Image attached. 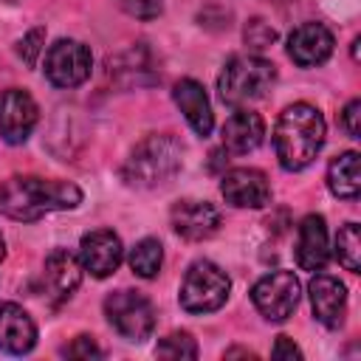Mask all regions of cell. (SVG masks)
<instances>
[{
    "mask_svg": "<svg viewBox=\"0 0 361 361\" xmlns=\"http://www.w3.org/2000/svg\"><path fill=\"white\" fill-rule=\"evenodd\" d=\"M333 31L322 23H302L288 37V56L299 68H316L330 59L333 54Z\"/></svg>",
    "mask_w": 361,
    "mask_h": 361,
    "instance_id": "13",
    "label": "cell"
},
{
    "mask_svg": "<svg viewBox=\"0 0 361 361\" xmlns=\"http://www.w3.org/2000/svg\"><path fill=\"white\" fill-rule=\"evenodd\" d=\"M79 203H82V189L71 180L14 175L0 183V214L20 223H34L51 212L76 209Z\"/></svg>",
    "mask_w": 361,
    "mask_h": 361,
    "instance_id": "1",
    "label": "cell"
},
{
    "mask_svg": "<svg viewBox=\"0 0 361 361\" xmlns=\"http://www.w3.org/2000/svg\"><path fill=\"white\" fill-rule=\"evenodd\" d=\"M307 293H310L313 316L324 327L336 330L344 322V313H347V288H344V282H338L330 274H316L307 285Z\"/></svg>",
    "mask_w": 361,
    "mask_h": 361,
    "instance_id": "15",
    "label": "cell"
},
{
    "mask_svg": "<svg viewBox=\"0 0 361 361\" xmlns=\"http://www.w3.org/2000/svg\"><path fill=\"white\" fill-rule=\"evenodd\" d=\"M121 259H124V245H121L118 234L110 228H96V231L85 234L79 243V262L96 279L116 274Z\"/></svg>",
    "mask_w": 361,
    "mask_h": 361,
    "instance_id": "12",
    "label": "cell"
},
{
    "mask_svg": "<svg viewBox=\"0 0 361 361\" xmlns=\"http://www.w3.org/2000/svg\"><path fill=\"white\" fill-rule=\"evenodd\" d=\"M172 99L180 107V113L189 121V127L200 138H206L212 133V127H214V113H212V104H209V96H206L203 85L197 79H189V76L178 79L175 87H172Z\"/></svg>",
    "mask_w": 361,
    "mask_h": 361,
    "instance_id": "17",
    "label": "cell"
},
{
    "mask_svg": "<svg viewBox=\"0 0 361 361\" xmlns=\"http://www.w3.org/2000/svg\"><path fill=\"white\" fill-rule=\"evenodd\" d=\"M228 293H231L228 274L209 259H197L183 274L178 302L186 313H214L226 305Z\"/></svg>",
    "mask_w": 361,
    "mask_h": 361,
    "instance_id": "5",
    "label": "cell"
},
{
    "mask_svg": "<svg viewBox=\"0 0 361 361\" xmlns=\"http://www.w3.org/2000/svg\"><path fill=\"white\" fill-rule=\"evenodd\" d=\"M243 39L251 51H265L276 42V28L271 23H265L262 17H251L243 28Z\"/></svg>",
    "mask_w": 361,
    "mask_h": 361,
    "instance_id": "24",
    "label": "cell"
},
{
    "mask_svg": "<svg viewBox=\"0 0 361 361\" xmlns=\"http://www.w3.org/2000/svg\"><path fill=\"white\" fill-rule=\"evenodd\" d=\"M164 265V245L155 237H144L130 251V268L141 279H155Z\"/></svg>",
    "mask_w": 361,
    "mask_h": 361,
    "instance_id": "21",
    "label": "cell"
},
{
    "mask_svg": "<svg viewBox=\"0 0 361 361\" xmlns=\"http://www.w3.org/2000/svg\"><path fill=\"white\" fill-rule=\"evenodd\" d=\"M330 259L327 248V226L322 214H307L299 223V237H296V262L302 271H322Z\"/></svg>",
    "mask_w": 361,
    "mask_h": 361,
    "instance_id": "19",
    "label": "cell"
},
{
    "mask_svg": "<svg viewBox=\"0 0 361 361\" xmlns=\"http://www.w3.org/2000/svg\"><path fill=\"white\" fill-rule=\"evenodd\" d=\"M276 82V65L257 56V54H237L231 56L220 76H217V93L223 104L245 107L257 99H262Z\"/></svg>",
    "mask_w": 361,
    "mask_h": 361,
    "instance_id": "4",
    "label": "cell"
},
{
    "mask_svg": "<svg viewBox=\"0 0 361 361\" xmlns=\"http://www.w3.org/2000/svg\"><path fill=\"white\" fill-rule=\"evenodd\" d=\"M155 355L158 358H197V341L189 336V333H169L166 338L158 341L155 347Z\"/></svg>",
    "mask_w": 361,
    "mask_h": 361,
    "instance_id": "23",
    "label": "cell"
},
{
    "mask_svg": "<svg viewBox=\"0 0 361 361\" xmlns=\"http://www.w3.org/2000/svg\"><path fill=\"white\" fill-rule=\"evenodd\" d=\"M324 116L319 107L307 102L288 104L274 127V152L279 158V166L288 172H299L313 164L324 144Z\"/></svg>",
    "mask_w": 361,
    "mask_h": 361,
    "instance_id": "2",
    "label": "cell"
},
{
    "mask_svg": "<svg viewBox=\"0 0 361 361\" xmlns=\"http://www.w3.org/2000/svg\"><path fill=\"white\" fill-rule=\"evenodd\" d=\"M169 220H172L175 234L183 237V240H189V243L209 240L220 228V223H223L220 209L214 203H209V200H192V197L178 200L172 206V212H169Z\"/></svg>",
    "mask_w": 361,
    "mask_h": 361,
    "instance_id": "11",
    "label": "cell"
},
{
    "mask_svg": "<svg viewBox=\"0 0 361 361\" xmlns=\"http://www.w3.org/2000/svg\"><path fill=\"white\" fill-rule=\"evenodd\" d=\"M262 135H265L262 116L254 110H245V107H237L223 124V147L231 155H245V152L257 149L262 144Z\"/></svg>",
    "mask_w": 361,
    "mask_h": 361,
    "instance_id": "18",
    "label": "cell"
},
{
    "mask_svg": "<svg viewBox=\"0 0 361 361\" xmlns=\"http://www.w3.org/2000/svg\"><path fill=\"white\" fill-rule=\"evenodd\" d=\"M3 257H6V240H3V234H0V262H3Z\"/></svg>",
    "mask_w": 361,
    "mask_h": 361,
    "instance_id": "30",
    "label": "cell"
},
{
    "mask_svg": "<svg viewBox=\"0 0 361 361\" xmlns=\"http://www.w3.org/2000/svg\"><path fill=\"white\" fill-rule=\"evenodd\" d=\"M65 355L68 358H102V347L90 336H76L71 347L65 350Z\"/></svg>",
    "mask_w": 361,
    "mask_h": 361,
    "instance_id": "27",
    "label": "cell"
},
{
    "mask_svg": "<svg viewBox=\"0 0 361 361\" xmlns=\"http://www.w3.org/2000/svg\"><path fill=\"white\" fill-rule=\"evenodd\" d=\"M37 121H39V107L28 90L23 87L0 90V135L6 144L28 141Z\"/></svg>",
    "mask_w": 361,
    "mask_h": 361,
    "instance_id": "9",
    "label": "cell"
},
{
    "mask_svg": "<svg viewBox=\"0 0 361 361\" xmlns=\"http://www.w3.org/2000/svg\"><path fill=\"white\" fill-rule=\"evenodd\" d=\"M34 344H37V324L28 316V310H23L14 302H3L0 305V350L11 355H25L34 350Z\"/></svg>",
    "mask_w": 361,
    "mask_h": 361,
    "instance_id": "16",
    "label": "cell"
},
{
    "mask_svg": "<svg viewBox=\"0 0 361 361\" xmlns=\"http://www.w3.org/2000/svg\"><path fill=\"white\" fill-rule=\"evenodd\" d=\"M220 192L226 203L237 209H262L271 203V183L262 169L254 166H237L228 169L220 180Z\"/></svg>",
    "mask_w": 361,
    "mask_h": 361,
    "instance_id": "10",
    "label": "cell"
},
{
    "mask_svg": "<svg viewBox=\"0 0 361 361\" xmlns=\"http://www.w3.org/2000/svg\"><path fill=\"white\" fill-rule=\"evenodd\" d=\"M104 316L110 327L133 344H141L155 330V307L152 302L138 290H113L104 296Z\"/></svg>",
    "mask_w": 361,
    "mask_h": 361,
    "instance_id": "6",
    "label": "cell"
},
{
    "mask_svg": "<svg viewBox=\"0 0 361 361\" xmlns=\"http://www.w3.org/2000/svg\"><path fill=\"white\" fill-rule=\"evenodd\" d=\"M358 118H361V102L353 99V102H347V107L341 110V124H344V130H347L350 138H361V124H358Z\"/></svg>",
    "mask_w": 361,
    "mask_h": 361,
    "instance_id": "28",
    "label": "cell"
},
{
    "mask_svg": "<svg viewBox=\"0 0 361 361\" xmlns=\"http://www.w3.org/2000/svg\"><path fill=\"white\" fill-rule=\"evenodd\" d=\"M118 6L135 20H155L164 11L161 0H118Z\"/></svg>",
    "mask_w": 361,
    "mask_h": 361,
    "instance_id": "26",
    "label": "cell"
},
{
    "mask_svg": "<svg viewBox=\"0 0 361 361\" xmlns=\"http://www.w3.org/2000/svg\"><path fill=\"white\" fill-rule=\"evenodd\" d=\"M183 164V149L169 133H152L133 147L121 164V178L135 189H155L169 183Z\"/></svg>",
    "mask_w": 361,
    "mask_h": 361,
    "instance_id": "3",
    "label": "cell"
},
{
    "mask_svg": "<svg viewBox=\"0 0 361 361\" xmlns=\"http://www.w3.org/2000/svg\"><path fill=\"white\" fill-rule=\"evenodd\" d=\"M302 296V285L293 271H271L251 288V302L268 322H285L293 316Z\"/></svg>",
    "mask_w": 361,
    "mask_h": 361,
    "instance_id": "7",
    "label": "cell"
},
{
    "mask_svg": "<svg viewBox=\"0 0 361 361\" xmlns=\"http://www.w3.org/2000/svg\"><path fill=\"white\" fill-rule=\"evenodd\" d=\"M271 355L274 358H302V350L288 336H279L276 344H274V350H271Z\"/></svg>",
    "mask_w": 361,
    "mask_h": 361,
    "instance_id": "29",
    "label": "cell"
},
{
    "mask_svg": "<svg viewBox=\"0 0 361 361\" xmlns=\"http://www.w3.org/2000/svg\"><path fill=\"white\" fill-rule=\"evenodd\" d=\"M93 56L79 39H56L45 51V76L54 87H76L90 76Z\"/></svg>",
    "mask_w": 361,
    "mask_h": 361,
    "instance_id": "8",
    "label": "cell"
},
{
    "mask_svg": "<svg viewBox=\"0 0 361 361\" xmlns=\"http://www.w3.org/2000/svg\"><path fill=\"white\" fill-rule=\"evenodd\" d=\"M82 271L85 268H82L79 257H73L68 248H54L45 257L42 279H45V290H48L54 305H62V302H68L73 296V290L82 282Z\"/></svg>",
    "mask_w": 361,
    "mask_h": 361,
    "instance_id": "14",
    "label": "cell"
},
{
    "mask_svg": "<svg viewBox=\"0 0 361 361\" xmlns=\"http://www.w3.org/2000/svg\"><path fill=\"white\" fill-rule=\"evenodd\" d=\"M42 45H45V28H31L20 42H17V54H20V59L25 62V65H37V59H39V54H42Z\"/></svg>",
    "mask_w": 361,
    "mask_h": 361,
    "instance_id": "25",
    "label": "cell"
},
{
    "mask_svg": "<svg viewBox=\"0 0 361 361\" xmlns=\"http://www.w3.org/2000/svg\"><path fill=\"white\" fill-rule=\"evenodd\" d=\"M361 158L355 149H347L341 155H336L327 166V186L336 197L353 200L361 192Z\"/></svg>",
    "mask_w": 361,
    "mask_h": 361,
    "instance_id": "20",
    "label": "cell"
},
{
    "mask_svg": "<svg viewBox=\"0 0 361 361\" xmlns=\"http://www.w3.org/2000/svg\"><path fill=\"white\" fill-rule=\"evenodd\" d=\"M336 257L350 274L361 271V231L355 223L341 226V231L336 234Z\"/></svg>",
    "mask_w": 361,
    "mask_h": 361,
    "instance_id": "22",
    "label": "cell"
}]
</instances>
